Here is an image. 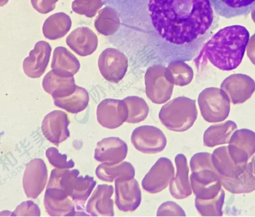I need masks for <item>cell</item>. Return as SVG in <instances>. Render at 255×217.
Segmentation results:
<instances>
[{"label": "cell", "mask_w": 255, "mask_h": 217, "mask_svg": "<svg viewBox=\"0 0 255 217\" xmlns=\"http://www.w3.org/2000/svg\"><path fill=\"white\" fill-rule=\"evenodd\" d=\"M210 0H148L152 25L161 37L175 44L193 41L207 33L215 16Z\"/></svg>", "instance_id": "1"}, {"label": "cell", "mask_w": 255, "mask_h": 217, "mask_svg": "<svg viewBox=\"0 0 255 217\" xmlns=\"http://www.w3.org/2000/svg\"><path fill=\"white\" fill-rule=\"evenodd\" d=\"M250 40L245 26L235 24L218 30L204 44L197 60L204 59L219 69L230 71L241 64Z\"/></svg>", "instance_id": "2"}, {"label": "cell", "mask_w": 255, "mask_h": 217, "mask_svg": "<svg viewBox=\"0 0 255 217\" xmlns=\"http://www.w3.org/2000/svg\"><path fill=\"white\" fill-rule=\"evenodd\" d=\"M197 115L196 100L180 96L163 105L158 116L161 123L168 130L184 132L193 125Z\"/></svg>", "instance_id": "3"}, {"label": "cell", "mask_w": 255, "mask_h": 217, "mask_svg": "<svg viewBox=\"0 0 255 217\" xmlns=\"http://www.w3.org/2000/svg\"><path fill=\"white\" fill-rule=\"evenodd\" d=\"M230 100L225 92L217 87H208L199 94L198 103L203 119L209 123L223 121L228 117Z\"/></svg>", "instance_id": "4"}, {"label": "cell", "mask_w": 255, "mask_h": 217, "mask_svg": "<svg viewBox=\"0 0 255 217\" xmlns=\"http://www.w3.org/2000/svg\"><path fill=\"white\" fill-rule=\"evenodd\" d=\"M166 67L159 64L147 69L144 81L147 97L153 103L160 104L168 101L172 94L174 84L168 80Z\"/></svg>", "instance_id": "5"}, {"label": "cell", "mask_w": 255, "mask_h": 217, "mask_svg": "<svg viewBox=\"0 0 255 217\" xmlns=\"http://www.w3.org/2000/svg\"><path fill=\"white\" fill-rule=\"evenodd\" d=\"M131 143L138 151L145 154H156L162 151L167 140L159 128L149 125L139 126L133 130L130 138Z\"/></svg>", "instance_id": "6"}, {"label": "cell", "mask_w": 255, "mask_h": 217, "mask_svg": "<svg viewBox=\"0 0 255 217\" xmlns=\"http://www.w3.org/2000/svg\"><path fill=\"white\" fill-rule=\"evenodd\" d=\"M174 176L171 161L165 157L159 158L145 175L141 182L144 190L151 194L165 189Z\"/></svg>", "instance_id": "7"}, {"label": "cell", "mask_w": 255, "mask_h": 217, "mask_svg": "<svg viewBox=\"0 0 255 217\" xmlns=\"http://www.w3.org/2000/svg\"><path fill=\"white\" fill-rule=\"evenodd\" d=\"M98 67L101 74L108 81L118 83L125 76L128 67L125 55L119 50L108 48L100 55Z\"/></svg>", "instance_id": "8"}, {"label": "cell", "mask_w": 255, "mask_h": 217, "mask_svg": "<svg viewBox=\"0 0 255 217\" xmlns=\"http://www.w3.org/2000/svg\"><path fill=\"white\" fill-rule=\"evenodd\" d=\"M115 203L118 209L131 212L137 209L141 201V193L136 179L118 177L115 180Z\"/></svg>", "instance_id": "9"}, {"label": "cell", "mask_w": 255, "mask_h": 217, "mask_svg": "<svg viewBox=\"0 0 255 217\" xmlns=\"http://www.w3.org/2000/svg\"><path fill=\"white\" fill-rule=\"evenodd\" d=\"M128 117V110L123 99H105L97 106V120L106 128L115 129L121 126Z\"/></svg>", "instance_id": "10"}, {"label": "cell", "mask_w": 255, "mask_h": 217, "mask_svg": "<svg viewBox=\"0 0 255 217\" xmlns=\"http://www.w3.org/2000/svg\"><path fill=\"white\" fill-rule=\"evenodd\" d=\"M192 191L197 198L209 200L216 197L222 189L221 176L217 171L203 170L190 176Z\"/></svg>", "instance_id": "11"}, {"label": "cell", "mask_w": 255, "mask_h": 217, "mask_svg": "<svg viewBox=\"0 0 255 217\" xmlns=\"http://www.w3.org/2000/svg\"><path fill=\"white\" fill-rule=\"evenodd\" d=\"M79 174L77 169H54L51 171L45 196L61 200L69 197L75 179Z\"/></svg>", "instance_id": "12"}, {"label": "cell", "mask_w": 255, "mask_h": 217, "mask_svg": "<svg viewBox=\"0 0 255 217\" xmlns=\"http://www.w3.org/2000/svg\"><path fill=\"white\" fill-rule=\"evenodd\" d=\"M221 89L233 104H241L249 99L255 91V81L246 74H233L223 81Z\"/></svg>", "instance_id": "13"}, {"label": "cell", "mask_w": 255, "mask_h": 217, "mask_svg": "<svg viewBox=\"0 0 255 217\" xmlns=\"http://www.w3.org/2000/svg\"><path fill=\"white\" fill-rule=\"evenodd\" d=\"M228 146L232 159L236 163H247L255 153V132L246 129L237 130L232 135Z\"/></svg>", "instance_id": "14"}, {"label": "cell", "mask_w": 255, "mask_h": 217, "mask_svg": "<svg viewBox=\"0 0 255 217\" xmlns=\"http://www.w3.org/2000/svg\"><path fill=\"white\" fill-rule=\"evenodd\" d=\"M47 176L46 166L42 159H35L27 164L22 180L27 198L35 199L41 193L46 185Z\"/></svg>", "instance_id": "15"}, {"label": "cell", "mask_w": 255, "mask_h": 217, "mask_svg": "<svg viewBox=\"0 0 255 217\" xmlns=\"http://www.w3.org/2000/svg\"><path fill=\"white\" fill-rule=\"evenodd\" d=\"M69 124L66 113L61 110H54L44 117L41 125L42 133L48 140L58 146L70 136Z\"/></svg>", "instance_id": "16"}, {"label": "cell", "mask_w": 255, "mask_h": 217, "mask_svg": "<svg viewBox=\"0 0 255 217\" xmlns=\"http://www.w3.org/2000/svg\"><path fill=\"white\" fill-rule=\"evenodd\" d=\"M51 52V47L47 42L39 41L36 43L29 56L23 60L22 67L24 73L32 78L40 77L48 65Z\"/></svg>", "instance_id": "17"}, {"label": "cell", "mask_w": 255, "mask_h": 217, "mask_svg": "<svg viewBox=\"0 0 255 217\" xmlns=\"http://www.w3.org/2000/svg\"><path fill=\"white\" fill-rule=\"evenodd\" d=\"M126 143L116 137L105 138L98 142L94 158L102 163L116 164L122 162L128 154Z\"/></svg>", "instance_id": "18"}, {"label": "cell", "mask_w": 255, "mask_h": 217, "mask_svg": "<svg viewBox=\"0 0 255 217\" xmlns=\"http://www.w3.org/2000/svg\"><path fill=\"white\" fill-rule=\"evenodd\" d=\"M113 193L112 185H98L87 203V212L94 217L114 216V201L112 199Z\"/></svg>", "instance_id": "19"}, {"label": "cell", "mask_w": 255, "mask_h": 217, "mask_svg": "<svg viewBox=\"0 0 255 217\" xmlns=\"http://www.w3.org/2000/svg\"><path fill=\"white\" fill-rule=\"evenodd\" d=\"M66 42L78 55L86 56L96 50L98 38L89 27L82 26L73 30L66 37Z\"/></svg>", "instance_id": "20"}, {"label": "cell", "mask_w": 255, "mask_h": 217, "mask_svg": "<svg viewBox=\"0 0 255 217\" xmlns=\"http://www.w3.org/2000/svg\"><path fill=\"white\" fill-rule=\"evenodd\" d=\"M176 174L169 184V190L171 196L178 200L188 198L192 194V188L189 180V167L185 156L177 154L175 158Z\"/></svg>", "instance_id": "21"}, {"label": "cell", "mask_w": 255, "mask_h": 217, "mask_svg": "<svg viewBox=\"0 0 255 217\" xmlns=\"http://www.w3.org/2000/svg\"><path fill=\"white\" fill-rule=\"evenodd\" d=\"M51 67L56 75L68 77L77 73L80 68V63L66 47L58 46L54 50Z\"/></svg>", "instance_id": "22"}, {"label": "cell", "mask_w": 255, "mask_h": 217, "mask_svg": "<svg viewBox=\"0 0 255 217\" xmlns=\"http://www.w3.org/2000/svg\"><path fill=\"white\" fill-rule=\"evenodd\" d=\"M214 168L222 176L236 178L246 169L248 163H236L231 158L227 146L215 149L212 154Z\"/></svg>", "instance_id": "23"}, {"label": "cell", "mask_w": 255, "mask_h": 217, "mask_svg": "<svg viewBox=\"0 0 255 217\" xmlns=\"http://www.w3.org/2000/svg\"><path fill=\"white\" fill-rule=\"evenodd\" d=\"M216 12L231 18L248 15L255 7V0H210Z\"/></svg>", "instance_id": "24"}, {"label": "cell", "mask_w": 255, "mask_h": 217, "mask_svg": "<svg viewBox=\"0 0 255 217\" xmlns=\"http://www.w3.org/2000/svg\"><path fill=\"white\" fill-rule=\"evenodd\" d=\"M42 86L44 90L51 95L53 99L72 94L76 89V85L73 76L62 77L56 75L51 70L44 76Z\"/></svg>", "instance_id": "25"}, {"label": "cell", "mask_w": 255, "mask_h": 217, "mask_svg": "<svg viewBox=\"0 0 255 217\" xmlns=\"http://www.w3.org/2000/svg\"><path fill=\"white\" fill-rule=\"evenodd\" d=\"M95 174L103 181L113 182L118 177L127 180L133 178L135 170L133 166L126 161L116 164L103 163L98 166Z\"/></svg>", "instance_id": "26"}, {"label": "cell", "mask_w": 255, "mask_h": 217, "mask_svg": "<svg viewBox=\"0 0 255 217\" xmlns=\"http://www.w3.org/2000/svg\"><path fill=\"white\" fill-rule=\"evenodd\" d=\"M222 185L227 191L233 194L249 193L255 190V175L253 174L251 162L245 170L236 178L221 176Z\"/></svg>", "instance_id": "27"}, {"label": "cell", "mask_w": 255, "mask_h": 217, "mask_svg": "<svg viewBox=\"0 0 255 217\" xmlns=\"http://www.w3.org/2000/svg\"><path fill=\"white\" fill-rule=\"evenodd\" d=\"M237 129L235 122L231 120L223 123L214 124L209 127L203 134V144L205 146L213 147L217 145L227 144L230 139Z\"/></svg>", "instance_id": "28"}, {"label": "cell", "mask_w": 255, "mask_h": 217, "mask_svg": "<svg viewBox=\"0 0 255 217\" xmlns=\"http://www.w3.org/2000/svg\"><path fill=\"white\" fill-rule=\"evenodd\" d=\"M70 16L64 12L53 14L47 17L42 26L44 36L50 40H56L64 36L71 28Z\"/></svg>", "instance_id": "29"}, {"label": "cell", "mask_w": 255, "mask_h": 217, "mask_svg": "<svg viewBox=\"0 0 255 217\" xmlns=\"http://www.w3.org/2000/svg\"><path fill=\"white\" fill-rule=\"evenodd\" d=\"M55 106L71 113H77L84 110L89 101L87 90L76 85L74 92L71 95L61 98H53Z\"/></svg>", "instance_id": "30"}, {"label": "cell", "mask_w": 255, "mask_h": 217, "mask_svg": "<svg viewBox=\"0 0 255 217\" xmlns=\"http://www.w3.org/2000/svg\"><path fill=\"white\" fill-rule=\"evenodd\" d=\"M166 76L169 81L176 85L183 86L192 81L194 73L192 68L181 61H174L166 67Z\"/></svg>", "instance_id": "31"}, {"label": "cell", "mask_w": 255, "mask_h": 217, "mask_svg": "<svg viewBox=\"0 0 255 217\" xmlns=\"http://www.w3.org/2000/svg\"><path fill=\"white\" fill-rule=\"evenodd\" d=\"M123 100L128 110V117L126 122L137 123L146 118L149 112V107L143 98L136 96H130Z\"/></svg>", "instance_id": "32"}, {"label": "cell", "mask_w": 255, "mask_h": 217, "mask_svg": "<svg viewBox=\"0 0 255 217\" xmlns=\"http://www.w3.org/2000/svg\"><path fill=\"white\" fill-rule=\"evenodd\" d=\"M224 199L225 192L221 189L219 194L213 199L202 200L196 198L195 206L202 216H222Z\"/></svg>", "instance_id": "33"}, {"label": "cell", "mask_w": 255, "mask_h": 217, "mask_svg": "<svg viewBox=\"0 0 255 217\" xmlns=\"http://www.w3.org/2000/svg\"><path fill=\"white\" fill-rule=\"evenodd\" d=\"M70 197L64 200H54L44 196V204L47 213L51 216H74L75 206Z\"/></svg>", "instance_id": "34"}, {"label": "cell", "mask_w": 255, "mask_h": 217, "mask_svg": "<svg viewBox=\"0 0 255 217\" xmlns=\"http://www.w3.org/2000/svg\"><path fill=\"white\" fill-rule=\"evenodd\" d=\"M96 184L93 178L88 175L77 177L69 197L76 203H83L89 197Z\"/></svg>", "instance_id": "35"}, {"label": "cell", "mask_w": 255, "mask_h": 217, "mask_svg": "<svg viewBox=\"0 0 255 217\" xmlns=\"http://www.w3.org/2000/svg\"><path fill=\"white\" fill-rule=\"evenodd\" d=\"M102 6L101 0H74L72 3L73 11L88 17H94Z\"/></svg>", "instance_id": "36"}, {"label": "cell", "mask_w": 255, "mask_h": 217, "mask_svg": "<svg viewBox=\"0 0 255 217\" xmlns=\"http://www.w3.org/2000/svg\"><path fill=\"white\" fill-rule=\"evenodd\" d=\"M190 167L192 172L203 170L217 171L212 162V154L208 152H199L195 154L190 159Z\"/></svg>", "instance_id": "37"}, {"label": "cell", "mask_w": 255, "mask_h": 217, "mask_svg": "<svg viewBox=\"0 0 255 217\" xmlns=\"http://www.w3.org/2000/svg\"><path fill=\"white\" fill-rule=\"evenodd\" d=\"M46 156L49 163L57 169H69L74 167L72 159L67 161L65 154H60L55 147H50L46 151Z\"/></svg>", "instance_id": "38"}, {"label": "cell", "mask_w": 255, "mask_h": 217, "mask_svg": "<svg viewBox=\"0 0 255 217\" xmlns=\"http://www.w3.org/2000/svg\"><path fill=\"white\" fill-rule=\"evenodd\" d=\"M108 12L109 10L106 8L101 10L94 22L97 30L105 35H111L116 30V26L111 21Z\"/></svg>", "instance_id": "39"}, {"label": "cell", "mask_w": 255, "mask_h": 217, "mask_svg": "<svg viewBox=\"0 0 255 217\" xmlns=\"http://www.w3.org/2000/svg\"><path fill=\"white\" fill-rule=\"evenodd\" d=\"M156 216H186V214L183 209L172 201H167L161 204L158 207Z\"/></svg>", "instance_id": "40"}, {"label": "cell", "mask_w": 255, "mask_h": 217, "mask_svg": "<svg viewBox=\"0 0 255 217\" xmlns=\"http://www.w3.org/2000/svg\"><path fill=\"white\" fill-rule=\"evenodd\" d=\"M12 216H40L38 206L31 201L22 202L11 214Z\"/></svg>", "instance_id": "41"}, {"label": "cell", "mask_w": 255, "mask_h": 217, "mask_svg": "<svg viewBox=\"0 0 255 217\" xmlns=\"http://www.w3.org/2000/svg\"><path fill=\"white\" fill-rule=\"evenodd\" d=\"M33 7L42 14H46L52 11L58 0H30Z\"/></svg>", "instance_id": "42"}, {"label": "cell", "mask_w": 255, "mask_h": 217, "mask_svg": "<svg viewBox=\"0 0 255 217\" xmlns=\"http://www.w3.org/2000/svg\"><path fill=\"white\" fill-rule=\"evenodd\" d=\"M247 54L251 62L255 65V35L252 36L249 40Z\"/></svg>", "instance_id": "43"}, {"label": "cell", "mask_w": 255, "mask_h": 217, "mask_svg": "<svg viewBox=\"0 0 255 217\" xmlns=\"http://www.w3.org/2000/svg\"><path fill=\"white\" fill-rule=\"evenodd\" d=\"M253 174L255 175V155L253 157L251 162Z\"/></svg>", "instance_id": "44"}]
</instances>
